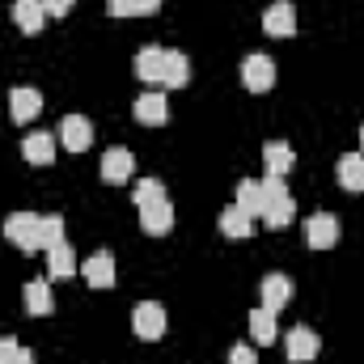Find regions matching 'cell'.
I'll return each mask as SVG.
<instances>
[{
    "label": "cell",
    "mask_w": 364,
    "mask_h": 364,
    "mask_svg": "<svg viewBox=\"0 0 364 364\" xmlns=\"http://www.w3.org/2000/svg\"><path fill=\"white\" fill-rule=\"evenodd\" d=\"M132 199H136V208H144V203H153V199H166V186L157 178H144V182H136Z\"/></svg>",
    "instance_id": "cell-27"
},
{
    "label": "cell",
    "mask_w": 364,
    "mask_h": 364,
    "mask_svg": "<svg viewBox=\"0 0 364 364\" xmlns=\"http://www.w3.org/2000/svg\"><path fill=\"white\" fill-rule=\"evenodd\" d=\"M136 174V157L127 153V149H106V157H102V182H127Z\"/></svg>",
    "instance_id": "cell-14"
},
{
    "label": "cell",
    "mask_w": 364,
    "mask_h": 364,
    "mask_svg": "<svg viewBox=\"0 0 364 364\" xmlns=\"http://www.w3.org/2000/svg\"><path fill=\"white\" fill-rule=\"evenodd\" d=\"M140 229H144L149 237L170 233V229H174V208H170V199H153V203H144V208H140Z\"/></svg>",
    "instance_id": "cell-10"
},
{
    "label": "cell",
    "mask_w": 364,
    "mask_h": 364,
    "mask_svg": "<svg viewBox=\"0 0 364 364\" xmlns=\"http://www.w3.org/2000/svg\"><path fill=\"white\" fill-rule=\"evenodd\" d=\"M263 191H267L263 225H267V229H288V225H292V216H296V199L288 195L284 178H263Z\"/></svg>",
    "instance_id": "cell-1"
},
{
    "label": "cell",
    "mask_w": 364,
    "mask_h": 364,
    "mask_svg": "<svg viewBox=\"0 0 364 364\" xmlns=\"http://www.w3.org/2000/svg\"><path fill=\"white\" fill-rule=\"evenodd\" d=\"M136 77H140L149 90L166 85V51H161V47H140V51H136Z\"/></svg>",
    "instance_id": "cell-8"
},
{
    "label": "cell",
    "mask_w": 364,
    "mask_h": 364,
    "mask_svg": "<svg viewBox=\"0 0 364 364\" xmlns=\"http://www.w3.org/2000/svg\"><path fill=\"white\" fill-rule=\"evenodd\" d=\"M73 272H77V255H73V246H68V242L51 246V250H47V275H51V279H68Z\"/></svg>",
    "instance_id": "cell-23"
},
{
    "label": "cell",
    "mask_w": 364,
    "mask_h": 364,
    "mask_svg": "<svg viewBox=\"0 0 364 364\" xmlns=\"http://www.w3.org/2000/svg\"><path fill=\"white\" fill-rule=\"evenodd\" d=\"M26 309H30L34 318H47V314L55 309V292H51L47 275H38V279H30V284H26Z\"/></svg>",
    "instance_id": "cell-19"
},
{
    "label": "cell",
    "mask_w": 364,
    "mask_h": 364,
    "mask_svg": "<svg viewBox=\"0 0 364 364\" xmlns=\"http://www.w3.org/2000/svg\"><path fill=\"white\" fill-rule=\"evenodd\" d=\"M335 174H339L343 191H364V153H343L339 166H335Z\"/></svg>",
    "instance_id": "cell-20"
},
{
    "label": "cell",
    "mask_w": 364,
    "mask_h": 364,
    "mask_svg": "<svg viewBox=\"0 0 364 364\" xmlns=\"http://www.w3.org/2000/svg\"><path fill=\"white\" fill-rule=\"evenodd\" d=\"M38 225H43V216H34V212H13V216H4V237H9L21 255H38V250H43Z\"/></svg>",
    "instance_id": "cell-2"
},
{
    "label": "cell",
    "mask_w": 364,
    "mask_h": 364,
    "mask_svg": "<svg viewBox=\"0 0 364 364\" xmlns=\"http://www.w3.org/2000/svg\"><path fill=\"white\" fill-rule=\"evenodd\" d=\"M263 166H267V178H284V174L296 166V153H292L284 140H267V144H263Z\"/></svg>",
    "instance_id": "cell-18"
},
{
    "label": "cell",
    "mask_w": 364,
    "mask_h": 364,
    "mask_svg": "<svg viewBox=\"0 0 364 364\" xmlns=\"http://www.w3.org/2000/svg\"><path fill=\"white\" fill-rule=\"evenodd\" d=\"M132 331H136L140 339H161V335H166V309H161L157 301H140V305L132 309Z\"/></svg>",
    "instance_id": "cell-3"
},
{
    "label": "cell",
    "mask_w": 364,
    "mask_h": 364,
    "mask_svg": "<svg viewBox=\"0 0 364 364\" xmlns=\"http://www.w3.org/2000/svg\"><path fill=\"white\" fill-rule=\"evenodd\" d=\"M220 233L233 237V242H237V237H250V233H255V216H246V212L233 203V208L220 212Z\"/></svg>",
    "instance_id": "cell-22"
},
{
    "label": "cell",
    "mask_w": 364,
    "mask_h": 364,
    "mask_svg": "<svg viewBox=\"0 0 364 364\" xmlns=\"http://www.w3.org/2000/svg\"><path fill=\"white\" fill-rule=\"evenodd\" d=\"M38 242H43V250L60 246V242H64V216H43V225H38Z\"/></svg>",
    "instance_id": "cell-26"
},
{
    "label": "cell",
    "mask_w": 364,
    "mask_h": 364,
    "mask_svg": "<svg viewBox=\"0 0 364 364\" xmlns=\"http://www.w3.org/2000/svg\"><path fill=\"white\" fill-rule=\"evenodd\" d=\"M136 123H144V127H161L166 119H170V102H166V93L161 90H144L136 97Z\"/></svg>",
    "instance_id": "cell-7"
},
{
    "label": "cell",
    "mask_w": 364,
    "mask_h": 364,
    "mask_svg": "<svg viewBox=\"0 0 364 364\" xmlns=\"http://www.w3.org/2000/svg\"><path fill=\"white\" fill-rule=\"evenodd\" d=\"M250 335H255V343H263V348L275 343V335H279V331H275V314H272V309H263V305H259V309H250Z\"/></svg>",
    "instance_id": "cell-25"
},
{
    "label": "cell",
    "mask_w": 364,
    "mask_h": 364,
    "mask_svg": "<svg viewBox=\"0 0 364 364\" xmlns=\"http://www.w3.org/2000/svg\"><path fill=\"white\" fill-rule=\"evenodd\" d=\"M322 352V343H318V335L309 331V326H292L288 335H284V356L292 364H305V360H314Z\"/></svg>",
    "instance_id": "cell-6"
},
{
    "label": "cell",
    "mask_w": 364,
    "mask_h": 364,
    "mask_svg": "<svg viewBox=\"0 0 364 364\" xmlns=\"http://www.w3.org/2000/svg\"><path fill=\"white\" fill-rule=\"evenodd\" d=\"M263 30L272 38H292L296 34V9H292V0H275L272 9L263 13Z\"/></svg>",
    "instance_id": "cell-11"
},
{
    "label": "cell",
    "mask_w": 364,
    "mask_h": 364,
    "mask_svg": "<svg viewBox=\"0 0 364 364\" xmlns=\"http://www.w3.org/2000/svg\"><path fill=\"white\" fill-rule=\"evenodd\" d=\"M13 21H17L21 34H38V30L47 26V9H43V0H13Z\"/></svg>",
    "instance_id": "cell-17"
},
{
    "label": "cell",
    "mask_w": 364,
    "mask_h": 364,
    "mask_svg": "<svg viewBox=\"0 0 364 364\" xmlns=\"http://www.w3.org/2000/svg\"><path fill=\"white\" fill-rule=\"evenodd\" d=\"M229 364H259V352H250V343H237L229 352Z\"/></svg>",
    "instance_id": "cell-29"
},
{
    "label": "cell",
    "mask_w": 364,
    "mask_h": 364,
    "mask_svg": "<svg viewBox=\"0 0 364 364\" xmlns=\"http://www.w3.org/2000/svg\"><path fill=\"white\" fill-rule=\"evenodd\" d=\"M73 4H77V0H43L47 17H68V13H73Z\"/></svg>",
    "instance_id": "cell-30"
},
{
    "label": "cell",
    "mask_w": 364,
    "mask_h": 364,
    "mask_svg": "<svg viewBox=\"0 0 364 364\" xmlns=\"http://www.w3.org/2000/svg\"><path fill=\"white\" fill-rule=\"evenodd\" d=\"M81 275H85L90 288H114V255H106V250L90 255L81 263Z\"/></svg>",
    "instance_id": "cell-13"
},
{
    "label": "cell",
    "mask_w": 364,
    "mask_h": 364,
    "mask_svg": "<svg viewBox=\"0 0 364 364\" xmlns=\"http://www.w3.org/2000/svg\"><path fill=\"white\" fill-rule=\"evenodd\" d=\"M68 153H85L93 144V123L85 114H64V123H60V136H55Z\"/></svg>",
    "instance_id": "cell-5"
},
{
    "label": "cell",
    "mask_w": 364,
    "mask_h": 364,
    "mask_svg": "<svg viewBox=\"0 0 364 364\" xmlns=\"http://www.w3.org/2000/svg\"><path fill=\"white\" fill-rule=\"evenodd\" d=\"M55 136L51 132H30L26 140H21V157L30 161V166H51L55 161Z\"/></svg>",
    "instance_id": "cell-12"
},
{
    "label": "cell",
    "mask_w": 364,
    "mask_h": 364,
    "mask_svg": "<svg viewBox=\"0 0 364 364\" xmlns=\"http://www.w3.org/2000/svg\"><path fill=\"white\" fill-rule=\"evenodd\" d=\"M186 85H191V60L166 51V90H186Z\"/></svg>",
    "instance_id": "cell-24"
},
{
    "label": "cell",
    "mask_w": 364,
    "mask_h": 364,
    "mask_svg": "<svg viewBox=\"0 0 364 364\" xmlns=\"http://www.w3.org/2000/svg\"><path fill=\"white\" fill-rule=\"evenodd\" d=\"M305 242H309V250H331V246L339 242V220H335L331 212L309 216V220H305Z\"/></svg>",
    "instance_id": "cell-9"
},
{
    "label": "cell",
    "mask_w": 364,
    "mask_h": 364,
    "mask_svg": "<svg viewBox=\"0 0 364 364\" xmlns=\"http://www.w3.org/2000/svg\"><path fill=\"white\" fill-rule=\"evenodd\" d=\"M263 203H267V191H263V182L259 178H246V182H237V208L246 212V216H263Z\"/></svg>",
    "instance_id": "cell-21"
},
{
    "label": "cell",
    "mask_w": 364,
    "mask_h": 364,
    "mask_svg": "<svg viewBox=\"0 0 364 364\" xmlns=\"http://www.w3.org/2000/svg\"><path fill=\"white\" fill-rule=\"evenodd\" d=\"M161 9V0H132V17L136 13H157Z\"/></svg>",
    "instance_id": "cell-32"
},
{
    "label": "cell",
    "mask_w": 364,
    "mask_h": 364,
    "mask_svg": "<svg viewBox=\"0 0 364 364\" xmlns=\"http://www.w3.org/2000/svg\"><path fill=\"white\" fill-rule=\"evenodd\" d=\"M242 85L250 93H267L275 85V64L272 55H246L242 60Z\"/></svg>",
    "instance_id": "cell-4"
},
{
    "label": "cell",
    "mask_w": 364,
    "mask_h": 364,
    "mask_svg": "<svg viewBox=\"0 0 364 364\" xmlns=\"http://www.w3.org/2000/svg\"><path fill=\"white\" fill-rule=\"evenodd\" d=\"M259 292H263V309L279 314V309L292 301V279H288V275H279V272H272L263 284H259Z\"/></svg>",
    "instance_id": "cell-15"
},
{
    "label": "cell",
    "mask_w": 364,
    "mask_h": 364,
    "mask_svg": "<svg viewBox=\"0 0 364 364\" xmlns=\"http://www.w3.org/2000/svg\"><path fill=\"white\" fill-rule=\"evenodd\" d=\"M38 110H43V93H38V90L21 85V90L9 93V114H13V123H30Z\"/></svg>",
    "instance_id": "cell-16"
},
{
    "label": "cell",
    "mask_w": 364,
    "mask_h": 364,
    "mask_svg": "<svg viewBox=\"0 0 364 364\" xmlns=\"http://www.w3.org/2000/svg\"><path fill=\"white\" fill-rule=\"evenodd\" d=\"M106 13L110 17H132V0H106Z\"/></svg>",
    "instance_id": "cell-31"
},
{
    "label": "cell",
    "mask_w": 364,
    "mask_h": 364,
    "mask_svg": "<svg viewBox=\"0 0 364 364\" xmlns=\"http://www.w3.org/2000/svg\"><path fill=\"white\" fill-rule=\"evenodd\" d=\"M0 364H34V356L17 339H0Z\"/></svg>",
    "instance_id": "cell-28"
},
{
    "label": "cell",
    "mask_w": 364,
    "mask_h": 364,
    "mask_svg": "<svg viewBox=\"0 0 364 364\" xmlns=\"http://www.w3.org/2000/svg\"><path fill=\"white\" fill-rule=\"evenodd\" d=\"M360 149H364V127H360Z\"/></svg>",
    "instance_id": "cell-33"
}]
</instances>
